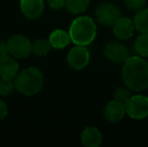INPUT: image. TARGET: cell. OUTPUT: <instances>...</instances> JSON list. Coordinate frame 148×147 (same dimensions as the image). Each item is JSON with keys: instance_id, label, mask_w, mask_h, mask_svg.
<instances>
[{"instance_id": "obj_1", "label": "cell", "mask_w": 148, "mask_h": 147, "mask_svg": "<svg viewBox=\"0 0 148 147\" xmlns=\"http://www.w3.org/2000/svg\"><path fill=\"white\" fill-rule=\"evenodd\" d=\"M122 80L133 92H143L148 89V63L143 57L135 55L123 64Z\"/></svg>"}, {"instance_id": "obj_2", "label": "cell", "mask_w": 148, "mask_h": 147, "mask_svg": "<svg viewBox=\"0 0 148 147\" xmlns=\"http://www.w3.org/2000/svg\"><path fill=\"white\" fill-rule=\"evenodd\" d=\"M70 36L76 45H89L97 36V25L89 16H80L70 26Z\"/></svg>"}, {"instance_id": "obj_3", "label": "cell", "mask_w": 148, "mask_h": 147, "mask_svg": "<svg viewBox=\"0 0 148 147\" xmlns=\"http://www.w3.org/2000/svg\"><path fill=\"white\" fill-rule=\"evenodd\" d=\"M16 90L25 96H33L42 89L45 78L37 68L30 67L24 69L14 80Z\"/></svg>"}, {"instance_id": "obj_4", "label": "cell", "mask_w": 148, "mask_h": 147, "mask_svg": "<svg viewBox=\"0 0 148 147\" xmlns=\"http://www.w3.org/2000/svg\"><path fill=\"white\" fill-rule=\"evenodd\" d=\"M126 114L135 120L148 117V97L144 95H134L125 103Z\"/></svg>"}, {"instance_id": "obj_5", "label": "cell", "mask_w": 148, "mask_h": 147, "mask_svg": "<svg viewBox=\"0 0 148 147\" xmlns=\"http://www.w3.org/2000/svg\"><path fill=\"white\" fill-rule=\"evenodd\" d=\"M9 55L15 59H26L32 53V43L25 36L16 34L7 40Z\"/></svg>"}, {"instance_id": "obj_6", "label": "cell", "mask_w": 148, "mask_h": 147, "mask_svg": "<svg viewBox=\"0 0 148 147\" xmlns=\"http://www.w3.org/2000/svg\"><path fill=\"white\" fill-rule=\"evenodd\" d=\"M95 16L101 25L112 27L118 18L121 17V11L113 3L103 2L96 8Z\"/></svg>"}, {"instance_id": "obj_7", "label": "cell", "mask_w": 148, "mask_h": 147, "mask_svg": "<svg viewBox=\"0 0 148 147\" xmlns=\"http://www.w3.org/2000/svg\"><path fill=\"white\" fill-rule=\"evenodd\" d=\"M66 62L72 69L81 71L90 63V53L85 45H76L68 53Z\"/></svg>"}, {"instance_id": "obj_8", "label": "cell", "mask_w": 148, "mask_h": 147, "mask_svg": "<svg viewBox=\"0 0 148 147\" xmlns=\"http://www.w3.org/2000/svg\"><path fill=\"white\" fill-rule=\"evenodd\" d=\"M103 53L106 59L113 64H124L129 59V51L123 43L110 41L104 46Z\"/></svg>"}, {"instance_id": "obj_9", "label": "cell", "mask_w": 148, "mask_h": 147, "mask_svg": "<svg viewBox=\"0 0 148 147\" xmlns=\"http://www.w3.org/2000/svg\"><path fill=\"white\" fill-rule=\"evenodd\" d=\"M112 30H113L114 36L118 39L127 40V39L132 37L135 30V26L133 23V20H131L128 17H125V16H121L113 24Z\"/></svg>"}, {"instance_id": "obj_10", "label": "cell", "mask_w": 148, "mask_h": 147, "mask_svg": "<svg viewBox=\"0 0 148 147\" xmlns=\"http://www.w3.org/2000/svg\"><path fill=\"white\" fill-rule=\"evenodd\" d=\"M125 115H127L125 104L114 100V99L110 101L103 109L104 118L111 123H117V122L121 121Z\"/></svg>"}, {"instance_id": "obj_11", "label": "cell", "mask_w": 148, "mask_h": 147, "mask_svg": "<svg viewBox=\"0 0 148 147\" xmlns=\"http://www.w3.org/2000/svg\"><path fill=\"white\" fill-rule=\"evenodd\" d=\"M18 74H19V66L15 57L9 55L0 59V78L15 80Z\"/></svg>"}, {"instance_id": "obj_12", "label": "cell", "mask_w": 148, "mask_h": 147, "mask_svg": "<svg viewBox=\"0 0 148 147\" xmlns=\"http://www.w3.org/2000/svg\"><path fill=\"white\" fill-rule=\"evenodd\" d=\"M20 9L25 17L35 19L42 14L45 2L43 0H20Z\"/></svg>"}, {"instance_id": "obj_13", "label": "cell", "mask_w": 148, "mask_h": 147, "mask_svg": "<svg viewBox=\"0 0 148 147\" xmlns=\"http://www.w3.org/2000/svg\"><path fill=\"white\" fill-rule=\"evenodd\" d=\"M81 141L86 147H99L103 141V136L98 128L88 126L81 133Z\"/></svg>"}, {"instance_id": "obj_14", "label": "cell", "mask_w": 148, "mask_h": 147, "mask_svg": "<svg viewBox=\"0 0 148 147\" xmlns=\"http://www.w3.org/2000/svg\"><path fill=\"white\" fill-rule=\"evenodd\" d=\"M51 46L57 49H62L66 47L72 41L70 34L62 29H56L51 34L49 38Z\"/></svg>"}, {"instance_id": "obj_15", "label": "cell", "mask_w": 148, "mask_h": 147, "mask_svg": "<svg viewBox=\"0 0 148 147\" xmlns=\"http://www.w3.org/2000/svg\"><path fill=\"white\" fill-rule=\"evenodd\" d=\"M135 29L140 34H148V8H143L136 12L133 19Z\"/></svg>"}, {"instance_id": "obj_16", "label": "cell", "mask_w": 148, "mask_h": 147, "mask_svg": "<svg viewBox=\"0 0 148 147\" xmlns=\"http://www.w3.org/2000/svg\"><path fill=\"white\" fill-rule=\"evenodd\" d=\"M91 0H66V8L72 14H80L85 12L90 6Z\"/></svg>"}, {"instance_id": "obj_17", "label": "cell", "mask_w": 148, "mask_h": 147, "mask_svg": "<svg viewBox=\"0 0 148 147\" xmlns=\"http://www.w3.org/2000/svg\"><path fill=\"white\" fill-rule=\"evenodd\" d=\"M51 44L47 39H37L32 43V53L38 57H45L51 51Z\"/></svg>"}, {"instance_id": "obj_18", "label": "cell", "mask_w": 148, "mask_h": 147, "mask_svg": "<svg viewBox=\"0 0 148 147\" xmlns=\"http://www.w3.org/2000/svg\"><path fill=\"white\" fill-rule=\"evenodd\" d=\"M134 49L138 55L148 57V34H141L137 37L134 43Z\"/></svg>"}, {"instance_id": "obj_19", "label": "cell", "mask_w": 148, "mask_h": 147, "mask_svg": "<svg viewBox=\"0 0 148 147\" xmlns=\"http://www.w3.org/2000/svg\"><path fill=\"white\" fill-rule=\"evenodd\" d=\"M16 89L14 80H7V79L0 78V95L8 96L11 95Z\"/></svg>"}, {"instance_id": "obj_20", "label": "cell", "mask_w": 148, "mask_h": 147, "mask_svg": "<svg viewBox=\"0 0 148 147\" xmlns=\"http://www.w3.org/2000/svg\"><path fill=\"white\" fill-rule=\"evenodd\" d=\"M130 89L129 88H123V87H119V88L116 89L113 93V98L114 100L119 101L121 103H126L127 101L129 100V98L131 97L130 94Z\"/></svg>"}, {"instance_id": "obj_21", "label": "cell", "mask_w": 148, "mask_h": 147, "mask_svg": "<svg viewBox=\"0 0 148 147\" xmlns=\"http://www.w3.org/2000/svg\"><path fill=\"white\" fill-rule=\"evenodd\" d=\"M124 3L128 9L138 11V10L145 8L146 0H124Z\"/></svg>"}, {"instance_id": "obj_22", "label": "cell", "mask_w": 148, "mask_h": 147, "mask_svg": "<svg viewBox=\"0 0 148 147\" xmlns=\"http://www.w3.org/2000/svg\"><path fill=\"white\" fill-rule=\"evenodd\" d=\"M66 0H47V3L51 8L58 10L66 6Z\"/></svg>"}, {"instance_id": "obj_23", "label": "cell", "mask_w": 148, "mask_h": 147, "mask_svg": "<svg viewBox=\"0 0 148 147\" xmlns=\"http://www.w3.org/2000/svg\"><path fill=\"white\" fill-rule=\"evenodd\" d=\"M9 55V51H8L7 42L5 41L0 40V59H3V57Z\"/></svg>"}, {"instance_id": "obj_24", "label": "cell", "mask_w": 148, "mask_h": 147, "mask_svg": "<svg viewBox=\"0 0 148 147\" xmlns=\"http://www.w3.org/2000/svg\"><path fill=\"white\" fill-rule=\"evenodd\" d=\"M8 114V108L7 105L4 101L0 100V120L4 119Z\"/></svg>"}]
</instances>
